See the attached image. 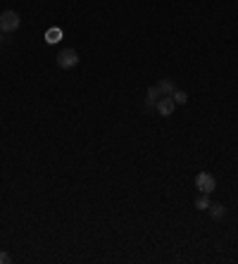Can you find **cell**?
Here are the masks:
<instances>
[{"label": "cell", "mask_w": 238, "mask_h": 264, "mask_svg": "<svg viewBox=\"0 0 238 264\" xmlns=\"http://www.w3.org/2000/svg\"><path fill=\"white\" fill-rule=\"evenodd\" d=\"M210 205H212V202H210V198H207L205 193H203L198 200H195V207H198V210H210Z\"/></svg>", "instance_id": "cell-8"}, {"label": "cell", "mask_w": 238, "mask_h": 264, "mask_svg": "<svg viewBox=\"0 0 238 264\" xmlns=\"http://www.w3.org/2000/svg\"><path fill=\"white\" fill-rule=\"evenodd\" d=\"M174 107H176V102H174L172 95H165V98H160L157 100V112L162 117H169L172 112H174Z\"/></svg>", "instance_id": "cell-4"}, {"label": "cell", "mask_w": 238, "mask_h": 264, "mask_svg": "<svg viewBox=\"0 0 238 264\" xmlns=\"http://www.w3.org/2000/svg\"><path fill=\"white\" fill-rule=\"evenodd\" d=\"M210 214H212L214 219H224L226 217V210H224V205L217 202V205H210Z\"/></svg>", "instance_id": "cell-7"}, {"label": "cell", "mask_w": 238, "mask_h": 264, "mask_svg": "<svg viewBox=\"0 0 238 264\" xmlns=\"http://www.w3.org/2000/svg\"><path fill=\"white\" fill-rule=\"evenodd\" d=\"M57 67L60 69H74L76 64H79V53L74 50V48H64L62 53L57 55Z\"/></svg>", "instance_id": "cell-2"}, {"label": "cell", "mask_w": 238, "mask_h": 264, "mask_svg": "<svg viewBox=\"0 0 238 264\" xmlns=\"http://www.w3.org/2000/svg\"><path fill=\"white\" fill-rule=\"evenodd\" d=\"M10 262V255L8 252H0V264H8Z\"/></svg>", "instance_id": "cell-10"}, {"label": "cell", "mask_w": 238, "mask_h": 264, "mask_svg": "<svg viewBox=\"0 0 238 264\" xmlns=\"http://www.w3.org/2000/svg\"><path fill=\"white\" fill-rule=\"evenodd\" d=\"M195 186H198L200 193L210 195V193L214 191V188H217V181H214L212 174H207V171H200L198 176H195Z\"/></svg>", "instance_id": "cell-3"}, {"label": "cell", "mask_w": 238, "mask_h": 264, "mask_svg": "<svg viewBox=\"0 0 238 264\" xmlns=\"http://www.w3.org/2000/svg\"><path fill=\"white\" fill-rule=\"evenodd\" d=\"M3 36H5V33H3V31H0V43H3Z\"/></svg>", "instance_id": "cell-11"}, {"label": "cell", "mask_w": 238, "mask_h": 264, "mask_svg": "<svg viewBox=\"0 0 238 264\" xmlns=\"http://www.w3.org/2000/svg\"><path fill=\"white\" fill-rule=\"evenodd\" d=\"M172 98H174V102H179V105H183V102L188 100V95L183 93V91H174V93H172Z\"/></svg>", "instance_id": "cell-9"}, {"label": "cell", "mask_w": 238, "mask_h": 264, "mask_svg": "<svg viewBox=\"0 0 238 264\" xmlns=\"http://www.w3.org/2000/svg\"><path fill=\"white\" fill-rule=\"evenodd\" d=\"M157 91H160V95H172L176 91V86L169 79H162V81H157Z\"/></svg>", "instance_id": "cell-5"}, {"label": "cell", "mask_w": 238, "mask_h": 264, "mask_svg": "<svg viewBox=\"0 0 238 264\" xmlns=\"http://www.w3.org/2000/svg\"><path fill=\"white\" fill-rule=\"evenodd\" d=\"M62 36H64V33H62V29H57V26H55V29H48L46 41H48V43H57V41L62 39Z\"/></svg>", "instance_id": "cell-6"}, {"label": "cell", "mask_w": 238, "mask_h": 264, "mask_svg": "<svg viewBox=\"0 0 238 264\" xmlns=\"http://www.w3.org/2000/svg\"><path fill=\"white\" fill-rule=\"evenodd\" d=\"M19 24H22V19H19V15H17L15 10H5V12H0V31L3 33L17 31Z\"/></svg>", "instance_id": "cell-1"}]
</instances>
